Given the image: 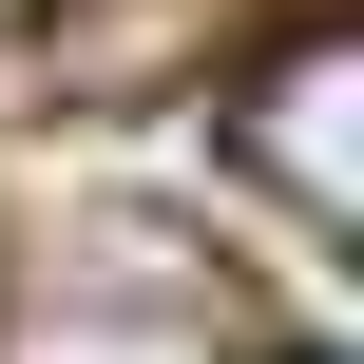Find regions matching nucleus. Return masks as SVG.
<instances>
[{
    "label": "nucleus",
    "mask_w": 364,
    "mask_h": 364,
    "mask_svg": "<svg viewBox=\"0 0 364 364\" xmlns=\"http://www.w3.org/2000/svg\"><path fill=\"white\" fill-rule=\"evenodd\" d=\"M346 115H364V58H346V38H307V58L230 115V134H250V173H269L307 230H364V134H346Z\"/></svg>",
    "instance_id": "f257e3e1"
},
{
    "label": "nucleus",
    "mask_w": 364,
    "mask_h": 364,
    "mask_svg": "<svg viewBox=\"0 0 364 364\" xmlns=\"http://www.w3.org/2000/svg\"><path fill=\"white\" fill-rule=\"evenodd\" d=\"M0 364H211V326H192V288H154V269H58L38 307H0Z\"/></svg>",
    "instance_id": "f03ea898"
}]
</instances>
